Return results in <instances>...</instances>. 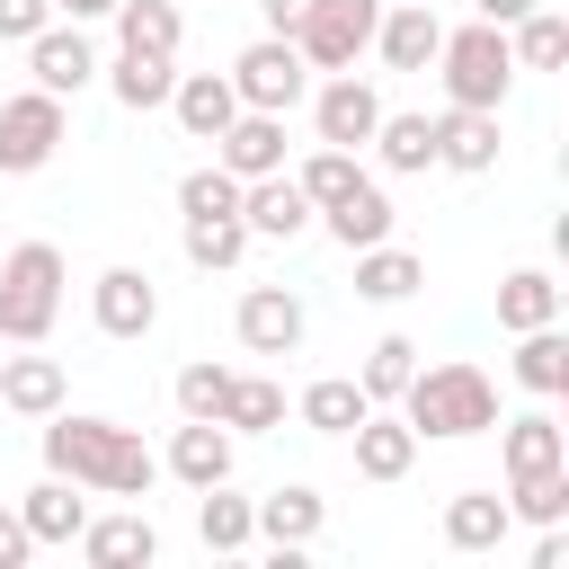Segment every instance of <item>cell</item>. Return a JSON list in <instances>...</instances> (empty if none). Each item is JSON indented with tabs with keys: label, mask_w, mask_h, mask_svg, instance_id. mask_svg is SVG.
<instances>
[{
	"label": "cell",
	"mask_w": 569,
	"mask_h": 569,
	"mask_svg": "<svg viewBox=\"0 0 569 569\" xmlns=\"http://www.w3.org/2000/svg\"><path fill=\"white\" fill-rule=\"evenodd\" d=\"M36 427H44V471H62V480H80V489H98V498H151L160 453H151L133 427L80 418V409H53V418H36Z\"/></svg>",
	"instance_id": "1"
},
{
	"label": "cell",
	"mask_w": 569,
	"mask_h": 569,
	"mask_svg": "<svg viewBox=\"0 0 569 569\" xmlns=\"http://www.w3.org/2000/svg\"><path fill=\"white\" fill-rule=\"evenodd\" d=\"M391 409L418 427V445H453V436H489V427H498V382H489L480 365L445 356V365H418Z\"/></svg>",
	"instance_id": "2"
},
{
	"label": "cell",
	"mask_w": 569,
	"mask_h": 569,
	"mask_svg": "<svg viewBox=\"0 0 569 569\" xmlns=\"http://www.w3.org/2000/svg\"><path fill=\"white\" fill-rule=\"evenodd\" d=\"M62 284H71L62 249L53 240H18L0 258V347H44L53 320H62Z\"/></svg>",
	"instance_id": "3"
},
{
	"label": "cell",
	"mask_w": 569,
	"mask_h": 569,
	"mask_svg": "<svg viewBox=\"0 0 569 569\" xmlns=\"http://www.w3.org/2000/svg\"><path fill=\"white\" fill-rule=\"evenodd\" d=\"M436 80H445V107H507V89H516L507 27H489V18L445 27V44H436Z\"/></svg>",
	"instance_id": "4"
},
{
	"label": "cell",
	"mask_w": 569,
	"mask_h": 569,
	"mask_svg": "<svg viewBox=\"0 0 569 569\" xmlns=\"http://www.w3.org/2000/svg\"><path fill=\"white\" fill-rule=\"evenodd\" d=\"M231 89H240V107L293 116V107L311 98V62L293 53V36H249V44L231 53Z\"/></svg>",
	"instance_id": "5"
},
{
	"label": "cell",
	"mask_w": 569,
	"mask_h": 569,
	"mask_svg": "<svg viewBox=\"0 0 569 569\" xmlns=\"http://www.w3.org/2000/svg\"><path fill=\"white\" fill-rule=\"evenodd\" d=\"M373 18H382V0H311L293 27V53L311 71H356V53H373Z\"/></svg>",
	"instance_id": "6"
},
{
	"label": "cell",
	"mask_w": 569,
	"mask_h": 569,
	"mask_svg": "<svg viewBox=\"0 0 569 569\" xmlns=\"http://www.w3.org/2000/svg\"><path fill=\"white\" fill-rule=\"evenodd\" d=\"M62 133H71L62 98H53V89H18V98L0 107V178H36V169L62 151Z\"/></svg>",
	"instance_id": "7"
},
{
	"label": "cell",
	"mask_w": 569,
	"mask_h": 569,
	"mask_svg": "<svg viewBox=\"0 0 569 569\" xmlns=\"http://www.w3.org/2000/svg\"><path fill=\"white\" fill-rule=\"evenodd\" d=\"M373 124H382V89H373V80H356V71H329V80L311 89V133H320V142H338V151H365V142H373Z\"/></svg>",
	"instance_id": "8"
},
{
	"label": "cell",
	"mask_w": 569,
	"mask_h": 569,
	"mask_svg": "<svg viewBox=\"0 0 569 569\" xmlns=\"http://www.w3.org/2000/svg\"><path fill=\"white\" fill-rule=\"evenodd\" d=\"M231 329H240L249 356H293L311 320H302V293H293V284H249L240 311H231Z\"/></svg>",
	"instance_id": "9"
},
{
	"label": "cell",
	"mask_w": 569,
	"mask_h": 569,
	"mask_svg": "<svg viewBox=\"0 0 569 569\" xmlns=\"http://www.w3.org/2000/svg\"><path fill=\"white\" fill-rule=\"evenodd\" d=\"M27 80L53 89V98H80V89L98 80V44H89L71 18H62V27H36V36H27Z\"/></svg>",
	"instance_id": "10"
},
{
	"label": "cell",
	"mask_w": 569,
	"mask_h": 569,
	"mask_svg": "<svg viewBox=\"0 0 569 569\" xmlns=\"http://www.w3.org/2000/svg\"><path fill=\"white\" fill-rule=\"evenodd\" d=\"M347 445H356V480H373V489L409 480V462H418V427H409L400 409H365V418L347 427Z\"/></svg>",
	"instance_id": "11"
},
{
	"label": "cell",
	"mask_w": 569,
	"mask_h": 569,
	"mask_svg": "<svg viewBox=\"0 0 569 569\" xmlns=\"http://www.w3.org/2000/svg\"><path fill=\"white\" fill-rule=\"evenodd\" d=\"M498 107H445L436 116V169H453V178H489L498 169Z\"/></svg>",
	"instance_id": "12"
},
{
	"label": "cell",
	"mask_w": 569,
	"mask_h": 569,
	"mask_svg": "<svg viewBox=\"0 0 569 569\" xmlns=\"http://www.w3.org/2000/svg\"><path fill=\"white\" fill-rule=\"evenodd\" d=\"M240 222H249V240H302L320 213H311V196L293 187V169H267V178L240 187Z\"/></svg>",
	"instance_id": "13"
},
{
	"label": "cell",
	"mask_w": 569,
	"mask_h": 569,
	"mask_svg": "<svg viewBox=\"0 0 569 569\" xmlns=\"http://www.w3.org/2000/svg\"><path fill=\"white\" fill-rule=\"evenodd\" d=\"M89 320H98L107 338H151V320H160V284H151L142 267H107V276L89 284Z\"/></svg>",
	"instance_id": "14"
},
{
	"label": "cell",
	"mask_w": 569,
	"mask_h": 569,
	"mask_svg": "<svg viewBox=\"0 0 569 569\" xmlns=\"http://www.w3.org/2000/svg\"><path fill=\"white\" fill-rule=\"evenodd\" d=\"M249 507H258V542H267V551H311L320 525H329V498H320L311 480H284V489H267V498H249Z\"/></svg>",
	"instance_id": "15"
},
{
	"label": "cell",
	"mask_w": 569,
	"mask_h": 569,
	"mask_svg": "<svg viewBox=\"0 0 569 569\" xmlns=\"http://www.w3.org/2000/svg\"><path fill=\"white\" fill-rule=\"evenodd\" d=\"M213 160L249 187V178H267V169H284V116H267V107H240L222 133H213Z\"/></svg>",
	"instance_id": "16"
},
{
	"label": "cell",
	"mask_w": 569,
	"mask_h": 569,
	"mask_svg": "<svg viewBox=\"0 0 569 569\" xmlns=\"http://www.w3.org/2000/svg\"><path fill=\"white\" fill-rule=\"evenodd\" d=\"M436 44H445V18H436L427 0H400V9L373 18V53H382V71H427Z\"/></svg>",
	"instance_id": "17"
},
{
	"label": "cell",
	"mask_w": 569,
	"mask_h": 569,
	"mask_svg": "<svg viewBox=\"0 0 569 569\" xmlns=\"http://www.w3.org/2000/svg\"><path fill=\"white\" fill-rule=\"evenodd\" d=\"M71 542H80V560H89V569H133V560L151 569V560H160V533H151V516H142V507H133V516H89Z\"/></svg>",
	"instance_id": "18"
},
{
	"label": "cell",
	"mask_w": 569,
	"mask_h": 569,
	"mask_svg": "<svg viewBox=\"0 0 569 569\" xmlns=\"http://www.w3.org/2000/svg\"><path fill=\"white\" fill-rule=\"evenodd\" d=\"M169 116L187 124V142H213V133L240 116V89H231V71H178V89H169Z\"/></svg>",
	"instance_id": "19"
},
{
	"label": "cell",
	"mask_w": 569,
	"mask_h": 569,
	"mask_svg": "<svg viewBox=\"0 0 569 569\" xmlns=\"http://www.w3.org/2000/svg\"><path fill=\"white\" fill-rule=\"evenodd\" d=\"M498 453H507V480H525V471H560V462H569V427H560L551 409L498 418Z\"/></svg>",
	"instance_id": "20"
},
{
	"label": "cell",
	"mask_w": 569,
	"mask_h": 569,
	"mask_svg": "<svg viewBox=\"0 0 569 569\" xmlns=\"http://www.w3.org/2000/svg\"><path fill=\"white\" fill-rule=\"evenodd\" d=\"M347 258H356V293H365V302H409V293H427V258L400 249V240H373V249H347Z\"/></svg>",
	"instance_id": "21"
},
{
	"label": "cell",
	"mask_w": 569,
	"mask_h": 569,
	"mask_svg": "<svg viewBox=\"0 0 569 569\" xmlns=\"http://www.w3.org/2000/svg\"><path fill=\"white\" fill-rule=\"evenodd\" d=\"M231 427L222 418H187L178 436H169V471L187 480V489H213V480H231Z\"/></svg>",
	"instance_id": "22"
},
{
	"label": "cell",
	"mask_w": 569,
	"mask_h": 569,
	"mask_svg": "<svg viewBox=\"0 0 569 569\" xmlns=\"http://www.w3.org/2000/svg\"><path fill=\"white\" fill-rule=\"evenodd\" d=\"M18 516H27V533H36V551H53V542H71L80 525H89V498H80V480H62V471H44L27 498H18Z\"/></svg>",
	"instance_id": "23"
},
{
	"label": "cell",
	"mask_w": 569,
	"mask_h": 569,
	"mask_svg": "<svg viewBox=\"0 0 569 569\" xmlns=\"http://www.w3.org/2000/svg\"><path fill=\"white\" fill-rule=\"evenodd\" d=\"M320 222H329V240H338V249H373V240H391V222H400V213H391V196H382L373 178H356L338 204H320Z\"/></svg>",
	"instance_id": "24"
},
{
	"label": "cell",
	"mask_w": 569,
	"mask_h": 569,
	"mask_svg": "<svg viewBox=\"0 0 569 569\" xmlns=\"http://www.w3.org/2000/svg\"><path fill=\"white\" fill-rule=\"evenodd\" d=\"M507 525H516V516H507L498 489H453V498H445V551H498Z\"/></svg>",
	"instance_id": "25"
},
{
	"label": "cell",
	"mask_w": 569,
	"mask_h": 569,
	"mask_svg": "<svg viewBox=\"0 0 569 569\" xmlns=\"http://www.w3.org/2000/svg\"><path fill=\"white\" fill-rule=\"evenodd\" d=\"M107 89H116V107H133V116H151V107H169V89H178V53H116L107 62Z\"/></svg>",
	"instance_id": "26"
},
{
	"label": "cell",
	"mask_w": 569,
	"mask_h": 569,
	"mask_svg": "<svg viewBox=\"0 0 569 569\" xmlns=\"http://www.w3.org/2000/svg\"><path fill=\"white\" fill-rule=\"evenodd\" d=\"M542 320H560V276L551 267H507L498 276V329L516 338V329H542Z\"/></svg>",
	"instance_id": "27"
},
{
	"label": "cell",
	"mask_w": 569,
	"mask_h": 569,
	"mask_svg": "<svg viewBox=\"0 0 569 569\" xmlns=\"http://www.w3.org/2000/svg\"><path fill=\"white\" fill-rule=\"evenodd\" d=\"M533 400H560L569 391V338H560V320H542V329H516V365H507Z\"/></svg>",
	"instance_id": "28"
},
{
	"label": "cell",
	"mask_w": 569,
	"mask_h": 569,
	"mask_svg": "<svg viewBox=\"0 0 569 569\" xmlns=\"http://www.w3.org/2000/svg\"><path fill=\"white\" fill-rule=\"evenodd\" d=\"M62 365L53 356H0V409H18V418H53L62 409Z\"/></svg>",
	"instance_id": "29"
},
{
	"label": "cell",
	"mask_w": 569,
	"mask_h": 569,
	"mask_svg": "<svg viewBox=\"0 0 569 569\" xmlns=\"http://www.w3.org/2000/svg\"><path fill=\"white\" fill-rule=\"evenodd\" d=\"M391 178H418V169H436V116H391L382 107V124H373V142H365Z\"/></svg>",
	"instance_id": "30"
},
{
	"label": "cell",
	"mask_w": 569,
	"mask_h": 569,
	"mask_svg": "<svg viewBox=\"0 0 569 569\" xmlns=\"http://www.w3.org/2000/svg\"><path fill=\"white\" fill-rule=\"evenodd\" d=\"M365 409H373V400H365L356 373H320V382H302V400H293V418H302L311 436H347Z\"/></svg>",
	"instance_id": "31"
},
{
	"label": "cell",
	"mask_w": 569,
	"mask_h": 569,
	"mask_svg": "<svg viewBox=\"0 0 569 569\" xmlns=\"http://www.w3.org/2000/svg\"><path fill=\"white\" fill-rule=\"evenodd\" d=\"M196 542H204V551H249V542H258V507L231 498V480L196 489Z\"/></svg>",
	"instance_id": "32"
},
{
	"label": "cell",
	"mask_w": 569,
	"mask_h": 569,
	"mask_svg": "<svg viewBox=\"0 0 569 569\" xmlns=\"http://www.w3.org/2000/svg\"><path fill=\"white\" fill-rule=\"evenodd\" d=\"M409 373H418V338H400V329H391V338H373V347H365V365H356V382H365V400H373V409H391V400L409 391Z\"/></svg>",
	"instance_id": "33"
},
{
	"label": "cell",
	"mask_w": 569,
	"mask_h": 569,
	"mask_svg": "<svg viewBox=\"0 0 569 569\" xmlns=\"http://www.w3.org/2000/svg\"><path fill=\"white\" fill-rule=\"evenodd\" d=\"M178 36H187L178 0H116V44H133V53H178Z\"/></svg>",
	"instance_id": "34"
},
{
	"label": "cell",
	"mask_w": 569,
	"mask_h": 569,
	"mask_svg": "<svg viewBox=\"0 0 569 569\" xmlns=\"http://www.w3.org/2000/svg\"><path fill=\"white\" fill-rule=\"evenodd\" d=\"M507 53H516V71H560V62H569V18L525 9V18L507 27Z\"/></svg>",
	"instance_id": "35"
},
{
	"label": "cell",
	"mask_w": 569,
	"mask_h": 569,
	"mask_svg": "<svg viewBox=\"0 0 569 569\" xmlns=\"http://www.w3.org/2000/svg\"><path fill=\"white\" fill-rule=\"evenodd\" d=\"M222 427H231V436H267V427H284V382H267V373H231Z\"/></svg>",
	"instance_id": "36"
},
{
	"label": "cell",
	"mask_w": 569,
	"mask_h": 569,
	"mask_svg": "<svg viewBox=\"0 0 569 569\" xmlns=\"http://www.w3.org/2000/svg\"><path fill=\"white\" fill-rule=\"evenodd\" d=\"M249 258V222L240 213H213V222H187V267H204V276H222V267H240Z\"/></svg>",
	"instance_id": "37"
},
{
	"label": "cell",
	"mask_w": 569,
	"mask_h": 569,
	"mask_svg": "<svg viewBox=\"0 0 569 569\" xmlns=\"http://www.w3.org/2000/svg\"><path fill=\"white\" fill-rule=\"evenodd\" d=\"M178 213H187V222H213V213H240V178H231L222 160H204V169H187V178H178Z\"/></svg>",
	"instance_id": "38"
},
{
	"label": "cell",
	"mask_w": 569,
	"mask_h": 569,
	"mask_svg": "<svg viewBox=\"0 0 569 569\" xmlns=\"http://www.w3.org/2000/svg\"><path fill=\"white\" fill-rule=\"evenodd\" d=\"M507 516H525V525H560V516H569V462H560V471H525V480H507Z\"/></svg>",
	"instance_id": "39"
},
{
	"label": "cell",
	"mask_w": 569,
	"mask_h": 569,
	"mask_svg": "<svg viewBox=\"0 0 569 569\" xmlns=\"http://www.w3.org/2000/svg\"><path fill=\"white\" fill-rule=\"evenodd\" d=\"M356 178H365V169H356V151H338V142H320V151H311V160L293 169V187L311 196V213H320V204H338V196H347Z\"/></svg>",
	"instance_id": "40"
},
{
	"label": "cell",
	"mask_w": 569,
	"mask_h": 569,
	"mask_svg": "<svg viewBox=\"0 0 569 569\" xmlns=\"http://www.w3.org/2000/svg\"><path fill=\"white\" fill-rule=\"evenodd\" d=\"M222 400H231V365H213V356L178 365V418H222Z\"/></svg>",
	"instance_id": "41"
},
{
	"label": "cell",
	"mask_w": 569,
	"mask_h": 569,
	"mask_svg": "<svg viewBox=\"0 0 569 569\" xmlns=\"http://www.w3.org/2000/svg\"><path fill=\"white\" fill-rule=\"evenodd\" d=\"M36 27H53V0H0V44H27Z\"/></svg>",
	"instance_id": "42"
},
{
	"label": "cell",
	"mask_w": 569,
	"mask_h": 569,
	"mask_svg": "<svg viewBox=\"0 0 569 569\" xmlns=\"http://www.w3.org/2000/svg\"><path fill=\"white\" fill-rule=\"evenodd\" d=\"M27 560H36V533L18 507H0V569H27Z\"/></svg>",
	"instance_id": "43"
},
{
	"label": "cell",
	"mask_w": 569,
	"mask_h": 569,
	"mask_svg": "<svg viewBox=\"0 0 569 569\" xmlns=\"http://www.w3.org/2000/svg\"><path fill=\"white\" fill-rule=\"evenodd\" d=\"M302 9H311V0H258V18H267V36H293V27H302Z\"/></svg>",
	"instance_id": "44"
},
{
	"label": "cell",
	"mask_w": 569,
	"mask_h": 569,
	"mask_svg": "<svg viewBox=\"0 0 569 569\" xmlns=\"http://www.w3.org/2000/svg\"><path fill=\"white\" fill-rule=\"evenodd\" d=\"M533 569H569V533H560V525H542V542H533Z\"/></svg>",
	"instance_id": "45"
},
{
	"label": "cell",
	"mask_w": 569,
	"mask_h": 569,
	"mask_svg": "<svg viewBox=\"0 0 569 569\" xmlns=\"http://www.w3.org/2000/svg\"><path fill=\"white\" fill-rule=\"evenodd\" d=\"M525 9H542V0H471V18H489V27H516Z\"/></svg>",
	"instance_id": "46"
},
{
	"label": "cell",
	"mask_w": 569,
	"mask_h": 569,
	"mask_svg": "<svg viewBox=\"0 0 569 569\" xmlns=\"http://www.w3.org/2000/svg\"><path fill=\"white\" fill-rule=\"evenodd\" d=\"M53 18H71V27H89V18H116V0H53Z\"/></svg>",
	"instance_id": "47"
}]
</instances>
